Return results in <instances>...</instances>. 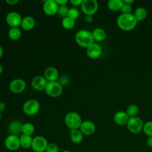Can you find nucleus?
Returning a JSON list of instances; mask_svg holds the SVG:
<instances>
[{
    "mask_svg": "<svg viewBox=\"0 0 152 152\" xmlns=\"http://www.w3.org/2000/svg\"><path fill=\"white\" fill-rule=\"evenodd\" d=\"M83 0H71L69 1V2L73 5V6H80L81 5L82 3H83Z\"/></svg>",
    "mask_w": 152,
    "mask_h": 152,
    "instance_id": "obj_35",
    "label": "nucleus"
},
{
    "mask_svg": "<svg viewBox=\"0 0 152 152\" xmlns=\"http://www.w3.org/2000/svg\"><path fill=\"white\" fill-rule=\"evenodd\" d=\"M33 138L31 135L22 134L20 137V145L24 148H28L31 147Z\"/></svg>",
    "mask_w": 152,
    "mask_h": 152,
    "instance_id": "obj_22",
    "label": "nucleus"
},
{
    "mask_svg": "<svg viewBox=\"0 0 152 152\" xmlns=\"http://www.w3.org/2000/svg\"><path fill=\"white\" fill-rule=\"evenodd\" d=\"M70 138L72 142L78 144L83 141V134L79 129L71 130Z\"/></svg>",
    "mask_w": 152,
    "mask_h": 152,
    "instance_id": "obj_20",
    "label": "nucleus"
},
{
    "mask_svg": "<svg viewBox=\"0 0 152 152\" xmlns=\"http://www.w3.org/2000/svg\"><path fill=\"white\" fill-rule=\"evenodd\" d=\"M81 7L86 15H93L98 10V3L96 0H83Z\"/></svg>",
    "mask_w": 152,
    "mask_h": 152,
    "instance_id": "obj_7",
    "label": "nucleus"
},
{
    "mask_svg": "<svg viewBox=\"0 0 152 152\" xmlns=\"http://www.w3.org/2000/svg\"><path fill=\"white\" fill-rule=\"evenodd\" d=\"M21 36V31L18 27L11 28L8 31V37L12 40H18Z\"/></svg>",
    "mask_w": 152,
    "mask_h": 152,
    "instance_id": "obj_25",
    "label": "nucleus"
},
{
    "mask_svg": "<svg viewBox=\"0 0 152 152\" xmlns=\"http://www.w3.org/2000/svg\"><path fill=\"white\" fill-rule=\"evenodd\" d=\"M79 129L83 135H91L96 131V125L90 121H84L82 122Z\"/></svg>",
    "mask_w": 152,
    "mask_h": 152,
    "instance_id": "obj_14",
    "label": "nucleus"
},
{
    "mask_svg": "<svg viewBox=\"0 0 152 152\" xmlns=\"http://www.w3.org/2000/svg\"><path fill=\"white\" fill-rule=\"evenodd\" d=\"M40 108L39 102L36 99L27 100L23 107L24 113L28 116H33L38 113Z\"/></svg>",
    "mask_w": 152,
    "mask_h": 152,
    "instance_id": "obj_4",
    "label": "nucleus"
},
{
    "mask_svg": "<svg viewBox=\"0 0 152 152\" xmlns=\"http://www.w3.org/2000/svg\"><path fill=\"white\" fill-rule=\"evenodd\" d=\"M36 24L34 19L31 16H26L22 19L21 23V28L25 31H29L32 30Z\"/></svg>",
    "mask_w": 152,
    "mask_h": 152,
    "instance_id": "obj_18",
    "label": "nucleus"
},
{
    "mask_svg": "<svg viewBox=\"0 0 152 152\" xmlns=\"http://www.w3.org/2000/svg\"><path fill=\"white\" fill-rule=\"evenodd\" d=\"M138 111H139L138 107L136 104H131L127 107L126 112L129 116V117L130 118V117L137 116V115L138 114Z\"/></svg>",
    "mask_w": 152,
    "mask_h": 152,
    "instance_id": "obj_28",
    "label": "nucleus"
},
{
    "mask_svg": "<svg viewBox=\"0 0 152 152\" xmlns=\"http://www.w3.org/2000/svg\"><path fill=\"white\" fill-rule=\"evenodd\" d=\"M75 40L80 46L86 48L94 43L91 32L86 30H81L77 31L75 36Z\"/></svg>",
    "mask_w": 152,
    "mask_h": 152,
    "instance_id": "obj_2",
    "label": "nucleus"
},
{
    "mask_svg": "<svg viewBox=\"0 0 152 152\" xmlns=\"http://www.w3.org/2000/svg\"><path fill=\"white\" fill-rule=\"evenodd\" d=\"M78 16H79V11L77 9L75 8H72L69 9L67 14V17L75 20L78 17Z\"/></svg>",
    "mask_w": 152,
    "mask_h": 152,
    "instance_id": "obj_30",
    "label": "nucleus"
},
{
    "mask_svg": "<svg viewBox=\"0 0 152 152\" xmlns=\"http://www.w3.org/2000/svg\"><path fill=\"white\" fill-rule=\"evenodd\" d=\"M126 126L131 133L138 134L142 131L144 123L142 119L138 116L130 117Z\"/></svg>",
    "mask_w": 152,
    "mask_h": 152,
    "instance_id": "obj_5",
    "label": "nucleus"
},
{
    "mask_svg": "<svg viewBox=\"0 0 152 152\" xmlns=\"http://www.w3.org/2000/svg\"><path fill=\"white\" fill-rule=\"evenodd\" d=\"M124 2L122 0H110L107 3L108 8L113 12L121 10Z\"/></svg>",
    "mask_w": 152,
    "mask_h": 152,
    "instance_id": "obj_23",
    "label": "nucleus"
},
{
    "mask_svg": "<svg viewBox=\"0 0 152 152\" xmlns=\"http://www.w3.org/2000/svg\"><path fill=\"white\" fill-rule=\"evenodd\" d=\"M91 33H92V36L94 40L97 42L103 41L106 37V34L105 31L103 29L100 28H95L93 31V32H91Z\"/></svg>",
    "mask_w": 152,
    "mask_h": 152,
    "instance_id": "obj_21",
    "label": "nucleus"
},
{
    "mask_svg": "<svg viewBox=\"0 0 152 152\" xmlns=\"http://www.w3.org/2000/svg\"><path fill=\"white\" fill-rule=\"evenodd\" d=\"M1 112H0V121H1Z\"/></svg>",
    "mask_w": 152,
    "mask_h": 152,
    "instance_id": "obj_45",
    "label": "nucleus"
},
{
    "mask_svg": "<svg viewBox=\"0 0 152 152\" xmlns=\"http://www.w3.org/2000/svg\"><path fill=\"white\" fill-rule=\"evenodd\" d=\"M65 123L70 130L78 129L82 123V119L80 115L75 112H70L65 116Z\"/></svg>",
    "mask_w": 152,
    "mask_h": 152,
    "instance_id": "obj_3",
    "label": "nucleus"
},
{
    "mask_svg": "<svg viewBox=\"0 0 152 152\" xmlns=\"http://www.w3.org/2000/svg\"><path fill=\"white\" fill-rule=\"evenodd\" d=\"M129 119V116L126 112L118 111L115 113L113 116L114 122L118 125L124 126L127 124Z\"/></svg>",
    "mask_w": 152,
    "mask_h": 152,
    "instance_id": "obj_16",
    "label": "nucleus"
},
{
    "mask_svg": "<svg viewBox=\"0 0 152 152\" xmlns=\"http://www.w3.org/2000/svg\"><path fill=\"white\" fill-rule=\"evenodd\" d=\"M59 6L55 0H46L44 2L43 10L48 15H53L58 13Z\"/></svg>",
    "mask_w": 152,
    "mask_h": 152,
    "instance_id": "obj_12",
    "label": "nucleus"
},
{
    "mask_svg": "<svg viewBox=\"0 0 152 152\" xmlns=\"http://www.w3.org/2000/svg\"><path fill=\"white\" fill-rule=\"evenodd\" d=\"M5 107H6L5 104L4 102H0V112H3L5 109Z\"/></svg>",
    "mask_w": 152,
    "mask_h": 152,
    "instance_id": "obj_40",
    "label": "nucleus"
},
{
    "mask_svg": "<svg viewBox=\"0 0 152 152\" xmlns=\"http://www.w3.org/2000/svg\"><path fill=\"white\" fill-rule=\"evenodd\" d=\"M138 21L134 14H122L117 18L116 23L119 28L124 31H131L137 26Z\"/></svg>",
    "mask_w": 152,
    "mask_h": 152,
    "instance_id": "obj_1",
    "label": "nucleus"
},
{
    "mask_svg": "<svg viewBox=\"0 0 152 152\" xmlns=\"http://www.w3.org/2000/svg\"><path fill=\"white\" fill-rule=\"evenodd\" d=\"M34 126L31 123L27 122L23 125V126H22L23 134L31 135L34 133Z\"/></svg>",
    "mask_w": 152,
    "mask_h": 152,
    "instance_id": "obj_27",
    "label": "nucleus"
},
{
    "mask_svg": "<svg viewBox=\"0 0 152 152\" xmlns=\"http://www.w3.org/2000/svg\"><path fill=\"white\" fill-rule=\"evenodd\" d=\"M45 151L46 152H59V147L55 143H49L48 144Z\"/></svg>",
    "mask_w": 152,
    "mask_h": 152,
    "instance_id": "obj_32",
    "label": "nucleus"
},
{
    "mask_svg": "<svg viewBox=\"0 0 152 152\" xmlns=\"http://www.w3.org/2000/svg\"><path fill=\"white\" fill-rule=\"evenodd\" d=\"M142 131L148 137L152 136V121H148L144 124Z\"/></svg>",
    "mask_w": 152,
    "mask_h": 152,
    "instance_id": "obj_29",
    "label": "nucleus"
},
{
    "mask_svg": "<svg viewBox=\"0 0 152 152\" xmlns=\"http://www.w3.org/2000/svg\"><path fill=\"white\" fill-rule=\"evenodd\" d=\"M86 53L88 57H89L90 59H97L102 55V47L98 43H93L87 48Z\"/></svg>",
    "mask_w": 152,
    "mask_h": 152,
    "instance_id": "obj_13",
    "label": "nucleus"
},
{
    "mask_svg": "<svg viewBox=\"0 0 152 152\" xmlns=\"http://www.w3.org/2000/svg\"><path fill=\"white\" fill-rule=\"evenodd\" d=\"M4 144L7 150L10 151H16L20 147V137L16 135L10 134L5 140Z\"/></svg>",
    "mask_w": 152,
    "mask_h": 152,
    "instance_id": "obj_9",
    "label": "nucleus"
},
{
    "mask_svg": "<svg viewBox=\"0 0 152 152\" xmlns=\"http://www.w3.org/2000/svg\"><path fill=\"white\" fill-rule=\"evenodd\" d=\"M146 143L149 147L152 148V136L148 137V138L147 139Z\"/></svg>",
    "mask_w": 152,
    "mask_h": 152,
    "instance_id": "obj_38",
    "label": "nucleus"
},
{
    "mask_svg": "<svg viewBox=\"0 0 152 152\" xmlns=\"http://www.w3.org/2000/svg\"><path fill=\"white\" fill-rule=\"evenodd\" d=\"M58 82L62 86H66L69 84V80L66 75H62L59 77Z\"/></svg>",
    "mask_w": 152,
    "mask_h": 152,
    "instance_id": "obj_34",
    "label": "nucleus"
},
{
    "mask_svg": "<svg viewBox=\"0 0 152 152\" xmlns=\"http://www.w3.org/2000/svg\"><path fill=\"white\" fill-rule=\"evenodd\" d=\"M121 11L122 14H131L132 11V6L131 5L124 3L121 7Z\"/></svg>",
    "mask_w": 152,
    "mask_h": 152,
    "instance_id": "obj_33",
    "label": "nucleus"
},
{
    "mask_svg": "<svg viewBox=\"0 0 152 152\" xmlns=\"http://www.w3.org/2000/svg\"><path fill=\"white\" fill-rule=\"evenodd\" d=\"M75 24V21L74 20L66 17H64L62 20V25L63 27L66 30H71L72 29Z\"/></svg>",
    "mask_w": 152,
    "mask_h": 152,
    "instance_id": "obj_26",
    "label": "nucleus"
},
{
    "mask_svg": "<svg viewBox=\"0 0 152 152\" xmlns=\"http://www.w3.org/2000/svg\"><path fill=\"white\" fill-rule=\"evenodd\" d=\"M46 93L50 97H59L62 93V86L58 81L48 82L45 89Z\"/></svg>",
    "mask_w": 152,
    "mask_h": 152,
    "instance_id": "obj_6",
    "label": "nucleus"
},
{
    "mask_svg": "<svg viewBox=\"0 0 152 152\" xmlns=\"http://www.w3.org/2000/svg\"><path fill=\"white\" fill-rule=\"evenodd\" d=\"M58 6H65L67 2H68L67 0H55Z\"/></svg>",
    "mask_w": 152,
    "mask_h": 152,
    "instance_id": "obj_36",
    "label": "nucleus"
},
{
    "mask_svg": "<svg viewBox=\"0 0 152 152\" xmlns=\"http://www.w3.org/2000/svg\"><path fill=\"white\" fill-rule=\"evenodd\" d=\"M23 124L19 121H12L8 125V131L12 135H16L22 132Z\"/></svg>",
    "mask_w": 152,
    "mask_h": 152,
    "instance_id": "obj_19",
    "label": "nucleus"
},
{
    "mask_svg": "<svg viewBox=\"0 0 152 152\" xmlns=\"http://www.w3.org/2000/svg\"><path fill=\"white\" fill-rule=\"evenodd\" d=\"M3 53H4V51H3V49L1 47V46H0V59L3 56Z\"/></svg>",
    "mask_w": 152,
    "mask_h": 152,
    "instance_id": "obj_42",
    "label": "nucleus"
},
{
    "mask_svg": "<svg viewBox=\"0 0 152 152\" xmlns=\"http://www.w3.org/2000/svg\"><path fill=\"white\" fill-rule=\"evenodd\" d=\"M69 9L66 6H59L58 13V14L62 17H67V14L68 12Z\"/></svg>",
    "mask_w": 152,
    "mask_h": 152,
    "instance_id": "obj_31",
    "label": "nucleus"
},
{
    "mask_svg": "<svg viewBox=\"0 0 152 152\" xmlns=\"http://www.w3.org/2000/svg\"><path fill=\"white\" fill-rule=\"evenodd\" d=\"M58 71L55 67L49 66L45 69L43 76L48 82H50L56 81L58 78Z\"/></svg>",
    "mask_w": 152,
    "mask_h": 152,
    "instance_id": "obj_17",
    "label": "nucleus"
},
{
    "mask_svg": "<svg viewBox=\"0 0 152 152\" xmlns=\"http://www.w3.org/2000/svg\"><path fill=\"white\" fill-rule=\"evenodd\" d=\"M134 15L137 21H141L146 18L147 15V12L144 8L138 7L135 10Z\"/></svg>",
    "mask_w": 152,
    "mask_h": 152,
    "instance_id": "obj_24",
    "label": "nucleus"
},
{
    "mask_svg": "<svg viewBox=\"0 0 152 152\" xmlns=\"http://www.w3.org/2000/svg\"><path fill=\"white\" fill-rule=\"evenodd\" d=\"M2 71H3V67H2V65L0 64V74L2 72Z\"/></svg>",
    "mask_w": 152,
    "mask_h": 152,
    "instance_id": "obj_43",
    "label": "nucleus"
},
{
    "mask_svg": "<svg viewBox=\"0 0 152 152\" xmlns=\"http://www.w3.org/2000/svg\"><path fill=\"white\" fill-rule=\"evenodd\" d=\"M85 20L87 23H90L93 21V15H86L85 17Z\"/></svg>",
    "mask_w": 152,
    "mask_h": 152,
    "instance_id": "obj_37",
    "label": "nucleus"
},
{
    "mask_svg": "<svg viewBox=\"0 0 152 152\" xmlns=\"http://www.w3.org/2000/svg\"><path fill=\"white\" fill-rule=\"evenodd\" d=\"M151 2H152V1H151Z\"/></svg>",
    "mask_w": 152,
    "mask_h": 152,
    "instance_id": "obj_46",
    "label": "nucleus"
},
{
    "mask_svg": "<svg viewBox=\"0 0 152 152\" xmlns=\"http://www.w3.org/2000/svg\"><path fill=\"white\" fill-rule=\"evenodd\" d=\"M26 87V83L24 80L20 78L12 80L9 85L10 90L13 93L18 94L23 92Z\"/></svg>",
    "mask_w": 152,
    "mask_h": 152,
    "instance_id": "obj_11",
    "label": "nucleus"
},
{
    "mask_svg": "<svg viewBox=\"0 0 152 152\" xmlns=\"http://www.w3.org/2000/svg\"><path fill=\"white\" fill-rule=\"evenodd\" d=\"M48 83V81L44 76L38 75L33 78L31 81V86L35 90L42 91L45 89Z\"/></svg>",
    "mask_w": 152,
    "mask_h": 152,
    "instance_id": "obj_15",
    "label": "nucleus"
},
{
    "mask_svg": "<svg viewBox=\"0 0 152 152\" xmlns=\"http://www.w3.org/2000/svg\"><path fill=\"white\" fill-rule=\"evenodd\" d=\"M18 2V0H6V2L11 5H13L16 4Z\"/></svg>",
    "mask_w": 152,
    "mask_h": 152,
    "instance_id": "obj_39",
    "label": "nucleus"
},
{
    "mask_svg": "<svg viewBox=\"0 0 152 152\" xmlns=\"http://www.w3.org/2000/svg\"><path fill=\"white\" fill-rule=\"evenodd\" d=\"M134 0H124L123 2L125 4H127L129 5H131L134 2Z\"/></svg>",
    "mask_w": 152,
    "mask_h": 152,
    "instance_id": "obj_41",
    "label": "nucleus"
},
{
    "mask_svg": "<svg viewBox=\"0 0 152 152\" xmlns=\"http://www.w3.org/2000/svg\"><path fill=\"white\" fill-rule=\"evenodd\" d=\"M22 17L17 12H10L6 16V22L11 27H18L21 25L22 21Z\"/></svg>",
    "mask_w": 152,
    "mask_h": 152,
    "instance_id": "obj_10",
    "label": "nucleus"
},
{
    "mask_svg": "<svg viewBox=\"0 0 152 152\" xmlns=\"http://www.w3.org/2000/svg\"><path fill=\"white\" fill-rule=\"evenodd\" d=\"M48 145L46 139L42 136H36L33 138L31 148L35 152H44Z\"/></svg>",
    "mask_w": 152,
    "mask_h": 152,
    "instance_id": "obj_8",
    "label": "nucleus"
},
{
    "mask_svg": "<svg viewBox=\"0 0 152 152\" xmlns=\"http://www.w3.org/2000/svg\"><path fill=\"white\" fill-rule=\"evenodd\" d=\"M62 152H71L70 151H69V150H64Z\"/></svg>",
    "mask_w": 152,
    "mask_h": 152,
    "instance_id": "obj_44",
    "label": "nucleus"
}]
</instances>
